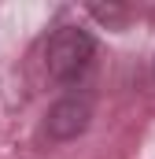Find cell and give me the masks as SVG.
I'll use <instances>...</instances> for the list:
<instances>
[{
	"label": "cell",
	"instance_id": "1",
	"mask_svg": "<svg viewBox=\"0 0 155 159\" xmlns=\"http://www.w3.org/2000/svg\"><path fill=\"white\" fill-rule=\"evenodd\" d=\"M96 59V41L81 26H59L44 44V70L59 85H74L92 70Z\"/></svg>",
	"mask_w": 155,
	"mask_h": 159
},
{
	"label": "cell",
	"instance_id": "2",
	"mask_svg": "<svg viewBox=\"0 0 155 159\" xmlns=\"http://www.w3.org/2000/svg\"><path fill=\"white\" fill-rule=\"evenodd\" d=\"M89 119H92V104H89V96H63L59 104H52L44 129H48L52 141H74L78 133H85Z\"/></svg>",
	"mask_w": 155,
	"mask_h": 159
}]
</instances>
